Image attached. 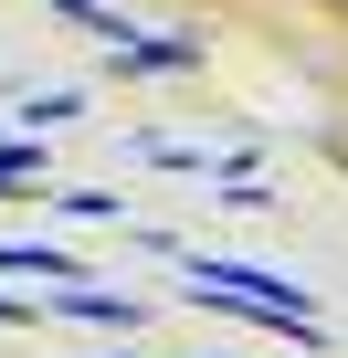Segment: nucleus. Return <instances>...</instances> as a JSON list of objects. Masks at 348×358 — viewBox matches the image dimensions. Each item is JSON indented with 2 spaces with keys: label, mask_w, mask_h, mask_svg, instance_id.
<instances>
[{
  "label": "nucleus",
  "mask_w": 348,
  "mask_h": 358,
  "mask_svg": "<svg viewBox=\"0 0 348 358\" xmlns=\"http://www.w3.org/2000/svg\"><path fill=\"white\" fill-rule=\"evenodd\" d=\"M53 306H64V316H95V327H137V316H148L137 295H85V285H64Z\"/></svg>",
  "instance_id": "f257e3e1"
},
{
  "label": "nucleus",
  "mask_w": 348,
  "mask_h": 358,
  "mask_svg": "<svg viewBox=\"0 0 348 358\" xmlns=\"http://www.w3.org/2000/svg\"><path fill=\"white\" fill-rule=\"evenodd\" d=\"M0 274H53V295L74 285V264H64L53 243H0Z\"/></svg>",
  "instance_id": "f03ea898"
},
{
  "label": "nucleus",
  "mask_w": 348,
  "mask_h": 358,
  "mask_svg": "<svg viewBox=\"0 0 348 358\" xmlns=\"http://www.w3.org/2000/svg\"><path fill=\"white\" fill-rule=\"evenodd\" d=\"M53 11H64V22H85V32H106V43H116V53H127V43H137V22H116V11H106V0H53Z\"/></svg>",
  "instance_id": "7ed1b4c3"
},
{
  "label": "nucleus",
  "mask_w": 348,
  "mask_h": 358,
  "mask_svg": "<svg viewBox=\"0 0 348 358\" xmlns=\"http://www.w3.org/2000/svg\"><path fill=\"white\" fill-rule=\"evenodd\" d=\"M53 211H64V222H116V201H106V190H53Z\"/></svg>",
  "instance_id": "20e7f679"
},
{
  "label": "nucleus",
  "mask_w": 348,
  "mask_h": 358,
  "mask_svg": "<svg viewBox=\"0 0 348 358\" xmlns=\"http://www.w3.org/2000/svg\"><path fill=\"white\" fill-rule=\"evenodd\" d=\"M32 169H43V148H32V137H11V148H0V190H11V179H32Z\"/></svg>",
  "instance_id": "39448f33"
},
{
  "label": "nucleus",
  "mask_w": 348,
  "mask_h": 358,
  "mask_svg": "<svg viewBox=\"0 0 348 358\" xmlns=\"http://www.w3.org/2000/svg\"><path fill=\"white\" fill-rule=\"evenodd\" d=\"M0 316H22V306H11V295H0Z\"/></svg>",
  "instance_id": "423d86ee"
}]
</instances>
